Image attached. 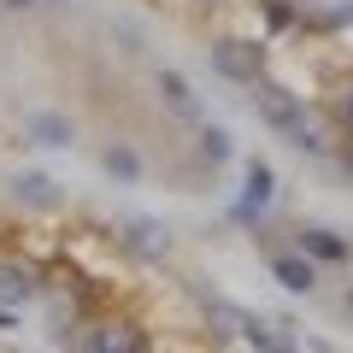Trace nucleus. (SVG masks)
Masks as SVG:
<instances>
[{
	"label": "nucleus",
	"mask_w": 353,
	"mask_h": 353,
	"mask_svg": "<svg viewBox=\"0 0 353 353\" xmlns=\"http://www.w3.org/2000/svg\"><path fill=\"white\" fill-rule=\"evenodd\" d=\"M83 353H141V341L124 336V330H94V336L83 341Z\"/></svg>",
	"instance_id": "4"
},
{
	"label": "nucleus",
	"mask_w": 353,
	"mask_h": 353,
	"mask_svg": "<svg viewBox=\"0 0 353 353\" xmlns=\"http://www.w3.org/2000/svg\"><path fill=\"white\" fill-rule=\"evenodd\" d=\"M259 112L271 118V124L283 130V136L294 141V148H306V153H330V141H324V130L312 124V118L301 112V106L283 94V88H259Z\"/></svg>",
	"instance_id": "1"
},
{
	"label": "nucleus",
	"mask_w": 353,
	"mask_h": 353,
	"mask_svg": "<svg viewBox=\"0 0 353 353\" xmlns=\"http://www.w3.org/2000/svg\"><path fill=\"white\" fill-rule=\"evenodd\" d=\"M241 341H248V347H259V353H294V341H289V336H277V330L265 324V318H253Z\"/></svg>",
	"instance_id": "3"
},
{
	"label": "nucleus",
	"mask_w": 353,
	"mask_h": 353,
	"mask_svg": "<svg viewBox=\"0 0 353 353\" xmlns=\"http://www.w3.org/2000/svg\"><path fill=\"white\" fill-rule=\"evenodd\" d=\"M18 194H24L30 206H53V183H48V176H24V183H18Z\"/></svg>",
	"instance_id": "11"
},
{
	"label": "nucleus",
	"mask_w": 353,
	"mask_h": 353,
	"mask_svg": "<svg viewBox=\"0 0 353 353\" xmlns=\"http://www.w3.org/2000/svg\"><path fill=\"white\" fill-rule=\"evenodd\" d=\"M271 271H277V283H283V289H294V294L312 289V265H306V259H277Z\"/></svg>",
	"instance_id": "7"
},
{
	"label": "nucleus",
	"mask_w": 353,
	"mask_h": 353,
	"mask_svg": "<svg viewBox=\"0 0 353 353\" xmlns=\"http://www.w3.org/2000/svg\"><path fill=\"white\" fill-rule=\"evenodd\" d=\"M36 136L48 141V148H65V141H71V124H59V118H36Z\"/></svg>",
	"instance_id": "12"
},
{
	"label": "nucleus",
	"mask_w": 353,
	"mask_h": 353,
	"mask_svg": "<svg viewBox=\"0 0 353 353\" xmlns=\"http://www.w3.org/2000/svg\"><path fill=\"white\" fill-rule=\"evenodd\" d=\"M218 71H230L236 83H253V77H259V53L241 48V41H224V48H218Z\"/></svg>",
	"instance_id": "2"
},
{
	"label": "nucleus",
	"mask_w": 353,
	"mask_h": 353,
	"mask_svg": "<svg viewBox=\"0 0 353 353\" xmlns=\"http://www.w3.org/2000/svg\"><path fill=\"white\" fill-rule=\"evenodd\" d=\"M106 171H118V176H136V153L112 148V153H106Z\"/></svg>",
	"instance_id": "13"
},
{
	"label": "nucleus",
	"mask_w": 353,
	"mask_h": 353,
	"mask_svg": "<svg viewBox=\"0 0 353 353\" xmlns=\"http://www.w3.org/2000/svg\"><path fill=\"white\" fill-rule=\"evenodd\" d=\"M159 88H165V101H171L176 112H194V94H189V83H183L176 71H159Z\"/></svg>",
	"instance_id": "9"
},
{
	"label": "nucleus",
	"mask_w": 353,
	"mask_h": 353,
	"mask_svg": "<svg viewBox=\"0 0 353 353\" xmlns=\"http://www.w3.org/2000/svg\"><path fill=\"white\" fill-rule=\"evenodd\" d=\"M301 248L312 253V259H347V241H341V236H330V230H306V236H301Z\"/></svg>",
	"instance_id": "5"
},
{
	"label": "nucleus",
	"mask_w": 353,
	"mask_h": 353,
	"mask_svg": "<svg viewBox=\"0 0 353 353\" xmlns=\"http://www.w3.org/2000/svg\"><path fill=\"white\" fill-rule=\"evenodd\" d=\"M347 312H353V289H347Z\"/></svg>",
	"instance_id": "15"
},
{
	"label": "nucleus",
	"mask_w": 353,
	"mask_h": 353,
	"mask_svg": "<svg viewBox=\"0 0 353 353\" xmlns=\"http://www.w3.org/2000/svg\"><path fill=\"white\" fill-rule=\"evenodd\" d=\"M265 201H271V165L253 159L248 165V206H265Z\"/></svg>",
	"instance_id": "10"
},
{
	"label": "nucleus",
	"mask_w": 353,
	"mask_h": 353,
	"mask_svg": "<svg viewBox=\"0 0 353 353\" xmlns=\"http://www.w3.org/2000/svg\"><path fill=\"white\" fill-rule=\"evenodd\" d=\"M130 241H136L141 253H165V248H171L165 224H148V218H130Z\"/></svg>",
	"instance_id": "6"
},
{
	"label": "nucleus",
	"mask_w": 353,
	"mask_h": 353,
	"mask_svg": "<svg viewBox=\"0 0 353 353\" xmlns=\"http://www.w3.org/2000/svg\"><path fill=\"white\" fill-rule=\"evenodd\" d=\"M206 153H212V159H224V153H230V136H224V130H206Z\"/></svg>",
	"instance_id": "14"
},
{
	"label": "nucleus",
	"mask_w": 353,
	"mask_h": 353,
	"mask_svg": "<svg viewBox=\"0 0 353 353\" xmlns=\"http://www.w3.org/2000/svg\"><path fill=\"white\" fill-rule=\"evenodd\" d=\"M30 289H36V277L24 265H0V301H24Z\"/></svg>",
	"instance_id": "8"
}]
</instances>
